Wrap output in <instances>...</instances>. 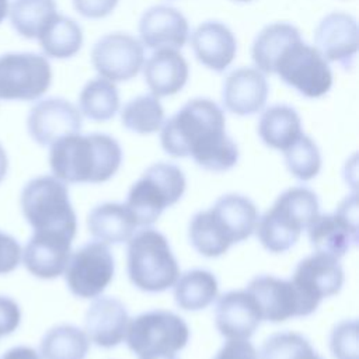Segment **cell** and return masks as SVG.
<instances>
[{
  "label": "cell",
  "mask_w": 359,
  "mask_h": 359,
  "mask_svg": "<svg viewBox=\"0 0 359 359\" xmlns=\"http://www.w3.org/2000/svg\"><path fill=\"white\" fill-rule=\"evenodd\" d=\"M160 142L172 157H192L203 170L223 172L238 161V147L226 133V118L209 98L189 100L164 122Z\"/></svg>",
  "instance_id": "1"
},
{
  "label": "cell",
  "mask_w": 359,
  "mask_h": 359,
  "mask_svg": "<svg viewBox=\"0 0 359 359\" xmlns=\"http://www.w3.org/2000/svg\"><path fill=\"white\" fill-rule=\"evenodd\" d=\"M122 163L116 139L105 133L69 135L49 150V165L56 178L67 184H101L111 180Z\"/></svg>",
  "instance_id": "2"
},
{
  "label": "cell",
  "mask_w": 359,
  "mask_h": 359,
  "mask_svg": "<svg viewBox=\"0 0 359 359\" xmlns=\"http://www.w3.org/2000/svg\"><path fill=\"white\" fill-rule=\"evenodd\" d=\"M254 202L240 194L220 196L208 210L195 213L188 226L192 247L206 258H216L240 241L247 240L258 222Z\"/></svg>",
  "instance_id": "3"
},
{
  "label": "cell",
  "mask_w": 359,
  "mask_h": 359,
  "mask_svg": "<svg viewBox=\"0 0 359 359\" xmlns=\"http://www.w3.org/2000/svg\"><path fill=\"white\" fill-rule=\"evenodd\" d=\"M318 198L310 188L292 187L283 191L272 208L258 217L254 233L266 251L285 252L318 216Z\"/></svg>",
  "instance_id": "4"
},
{
  "label": "cell",
  "mask_w": 359,
  "mask_h": 359,
  "mask_svg": "<svg viewBox=\"0 0 359 359\" xmlns=\"http://www.w3.org/2000/svg\"><path fill=\"white\" fill-rule=\"evenodd\" d=\"M126 269L130 283L142 292L160 293L174 286L180 266L167 237L146 227L128 240Z\"/></svg>",
  "instance_id": "5"
},
{
  "label": "cell",
  "mask_w": 359,
  "mask_h": 359,
  "mask_svg": "<svg viewBox=\"0 0 359 359\" xmlns=\"http://www.w3.org/2000/svg\"><path fill=\"white\" fill-rule=\"evenodd\" d=\"M20 203L34 231H56L74 238L77 217L66 182L55 175L35 177L22 188Z\"/></svg>",
  "instance_id": "6"
},
{
  "label": "cell",
  "mask_w": 359,
  "mask_h": 359,
  "mask_svg": "<svg viewBox=\"0 0 359 359\" xmlns=\"http://www.w3.org/2000/svg\"><path fill=\"white\" fill-rule=\"evenodd\" d=\"M187 180L182 170L171 163H156L146 168L130 187L126 206L137 226L153 224L164 209L175 205L184 195Z\"/></svg>",
  "instance_id": "7"
},
{
  "label": "cell",
  "mask_w": 359,
  "mask_h": 359,
  "mask_svg": "<svg viewBox=\"0 0 359 359\" xmlns=\"http://www.w3.org/2000/svg\"><path fill=\"white\" fill-rule=\"evenodd\" d=\"M128 348L139 358L144 355H177L189 341V328L178 314L168 310L144 311L129 320Z\"/></svg>",
  "instance_id": "8"
},
{
  "label": "cell",
  "mask_w": 359,
  "mask_h": 359,
  "mask_svg": "<svg viewBox=\"0 0 359 359\" xmlns=\"http://www.w3.org/2000/svg\"><path fill=\"white\" fill-rule=\"evenodd\" d=\"M283 83L307 98L327 94L332 84V74L321 53L304 43L302 38L290 42L278 56L273 72Z\"/></svg>",
  "instance_id": "9"
},
{
  "label": "cell",
  "mask_w": 359,
  "mask_h": 359,
  "mask_svg": "<svg viewBox=\"0 0 359 359\" xmlns=\"http://www.w3.org/2000/svg\"><path fill=\"white\" fill-rule=\"evenodd\" d=\"M52 83L48 59L32 52H11L0 56V98L6 101H35Z\"/></svg>",
  "instance_id": "10"
},
{
  "label": "cell",
  "mask_w": 359,
  "mask_h": 359,
  "mask_svg": "<svg viewBox=\"0 0 359 359\" xmlns=\"http://www.w3.org/2000/svg\"><path fill=\"white\" fill-rule=\"evenodd\" d=\"M115 273L114 257L101 241H88L73 254L65 269L70 293L80 299H95L111 283Z\"/></svg>",
  "instance_id": "11"
},
{
  "label": "cell",
  "mask_w": 359,
  "mask_h": 359,
  "mask_svg": "<svg viewBox=\"0 0 359 359\" xmlns=\"http://www.w3.org/2000/svg\"><path fill=\"white\" fill-rule=\"evenodd\" d=\"M290 282L306 317L317 310L323 299L339 293L344 285V269L338 258L314 252L296 265Z\"/></svg>",
  "instance_id": "12"
},
{
  "label": "cell",
  "mask_w": 359,
  "mask_h": 359,
  "mask_svg": "<svg viewBox=\"0 0 359 359\" xmlns=\"http://www.w3.org/2000/svg\"><path fill=\"white\" fill-rule=\"evenodd\" d=\"M314 252L344 257L358 243V198H345L334 213L320 215L307 227Z\"/></svg>",
  "instance_id": "13"
},
{
  "label": "cell",
  "mask_w": 359,
  "mask_h": 359,
  "mask_svg": "<svg viewBox=\"0 0 359 359\" xmlns=\"http://www.w3.org/2000/svg\"><path fill=\"white\" fill-rule=\"evenodd\" d=\"M144 53L142 43L129 34L114 32L97 41L91 50L94 69L109 81L133 79L142 65Z\"/></svg>",
  "instance_id": "14"
},
{
  "label": "cell",
  "mask_w": 359,
  "mask_h": 359,
  "mask_svg": "<svg viewBox=\"0 0 359 359\" xmlns=\"http://www.w3.org/2000/svg\"><path fill=\"white\" fill-rule=\"evenodd\" d=\"M81 126L80 111L67 100L57 97L36 102L27 118L28 133L41 146H50L65 136L80 133Z\"/></svg>",
  "instance_id": "15"
},
{
  "label": "cell",
  "mask_w": 359,
  "mask_h": 359,
  "mask_svg": "<svg viewBox=\"0 0 359 359\" xmlns=\"http://www.w3.org/2000/svg\"><path fill=\"white\" fill-rule=\"evenodd\" d=\"M73 238L56 231H34L25 244L21 259L25 269L39 279L60 276L72 254Z\"/></svg>",
  "instance_id": "16"
},
{
  "label": "cell",
  "mask_w": 359,
  "mask_h": 359,
  "mask_svg": "<svg viewBox=\"0 0 359 359\" xmlns=\"http://www.w3.org/2000/svg\"><path fill=\"white\" fill-rule=\"evenodd\" d=\"M314 42L317 50L328 62H337L351 69L358 52V24L346 13L334 11L325 15L316 28Z\"/></svg>",
  "instance_id": "17"
},
{
  "label": "cell",
  "mask_w": 359,
  "mask_h": 359,
  "mask_svg": "<svg viewBox=\"0 0 359 359\" xmlns=\"http://www.w3.org/2000/svg\"><path fill=\"white\" fill-rule=\"evenodd\" d=\"M245 290L254 297L264 321L282 323L293 317H304L290 279L258 275L250 280Z\"/></svg>",
  "instance_id": "18"
},
{
  "label": "cell",
  "mask_w": 359,
  "mask_h": 359,
  "mask_svg": "<svg viewBox=\"0 0 359 359\" xmlns=\"http://www.w3.org/2000/svg\"><path fill=\"white\" fill-rule=\"evenodd\" d=\"M129 314L125 304L111 296L95 297L84 317V332L97 346L111 349L126 337Z\"/></svg>",
  "instance_id": "19"
},
{
  "label": "cell",
  "mask_w": 359,
  "mask_h": 359,
  "mask_svg": "<svg viewBox=\"0 0 359 359\" xmlns=\"http://www.w3.org/2000/svg\"><path fill=\"white\" fill-rule=\"evenodd\" d=\"M262 321L254 297L244 290L223 293L215 309V325L227 339H250Z\"/></svg>",
  "instance_id": "20"
},
{
  "label": "cell",
  "mask_w": 359,
  "mask_h": 359,
  "mask_svg": "<svg viewBox=\"0 0 359 359\" xmlns=\"http://www.w3.org/2000/svg\"><path fill=\"white\" fill-rule=\"evenodd\" d=\"M188 21L171 6H153L139 21V34L149 49H180L188 39Z\"/></svg>",
  "instance_id": "21"
},
{
  "label": "cell",
  "mask_w": 359,
  "mask_h": 359,
  "mask_svg": "<svg viewBox=\"0 0 359 359\" xmlns=\"http://www.w3.org/2000/svg\"><path fill=\"white\" fill-rule=\"evenodd\" d=\"M268 83L258 69L233 70L223 83V105L231 114L245 116L259 112L268 98Z\"/></svg>",
  "instance_id": "22"
},
{
  "label": "cell",
  "mask_w": 359,
  "mask_h": 359,
  "mask_svg": "<svg viewBox=\"0 0 359 359\" xmlns=\"http://www.w3.org/2000/svg\"><path fill=\"white\" fill-rule=\"evenodd\" d=\"M191 45L199 63L213 72H223L234 59L237 42L230 28L219 21H205L196 27Z\"/></svg>",
  "instance_id": "23"
},
{
  "label": "cell",
  "mask_w": 359,
  "mask_h": 359,
  "mask_svg": "<svg viewBox=\"0 0 359 359\" xmlns=\"http://www.w3.org/2000/svg\"><path fill=\"white\" fill-rule=\"evenodd\" d=\"M144 81L154 97L172 95L182 90L188 80V63L174 49H158L143 67Z\"/></svg>",
  "instance_id": "24"
},
{
  "label": "cell",
  "mask_w": 359,
  "mask_h": 359,
  "mask_svg": "<svg viewBox=\"0 0 359 359\" xmlns=\"http://www.w3.org/2000/svg\"><path fill=\"white\" fill-rule=\"evenodd\" d=\"M91 236L104 244H122L135 234L137 223L125 203L105 202L97 205L87 215Z\"/></svg>",
  "instance_id": "25"
},
{
  "label": "cell",
  "mask_w": 359,
  "mask_h": 359,
  "mask_svg": "<svg viewBox=\"0 0 359 359\" xmlns=\"http://www.w3.org/2000/svg\"><path fill=\"white\" fill-rule=\"evenodd\" d=\"M258 135L268 147L283 151L302 135V121L297 111L286 104L266 108L258 122Z\"/></svg>",
  "instance_id": "26"
},
{
  "label": "cell",
  "mask_w": 359,
  "mask_h": 359,
  "mask_svg": "<svg viewBox=\"0 0 359 359\" xmlns=\"http://www.w3.org/2000/svg\"><path fill=\"white\" fill-rule=\"evenodd\" d=\"M217 279L206 269L187 271L174 283L175 304L187 311L206 309L217 297Z\"/></svg>",
  "instance_id": "27"
},
{
  "label": "cell",
  "mask_w": 359,
  "mask_h": 359,
  "mask_svg": "<svg viewBox=\"0 0 359 359\" xmlns=\"http://www.w3.org/2000/svg\"><path fill=\"white\" fill-rule=\"evenodd\" d=\"M43 53L55 59L74 56L83 43V31L70 17L56 14L38 36Z\"/></svg>",
  "instance_id": "28"
},
{
  "label": "cell",
  "mask_w": 359,
  "mask_h": 359,
  "mask_svg": "<svg viewBox=\"0 0 359 359\" xmlns=\"http://www.w3.org/2000/svg\"><path fill=\"white\" fill-rule=\"evenodd\" d=\"M88 349L86 332L72 324L52 327L39 342L41 359H86Z\"/></svg>",
  "instance_id": "29"
},
{
  "label": "cell",
  "mask_w": 359,
  "mask_h": 359,
  "mask_svg": "<svg viewBox=\"0 0 359 359\" xmlns=\"http://www.w3.org/2000/svg\"><path fill=\"white\" fill-rule=\"evenodd\" d=\"M300 38V31L287 22L266 25L254 39L251 56L254 63L264 73H272L273 65L280 52L294 39Z\"/></svg>",
  "instance_id": "30"
},
{
  "label": "cell",
  "mask_w": 359,
  "mask_h": 359,
  "mask_svg": "<svg viewBox=\"0 0 359 359\" xmlns=\"http://www.w3.org/2000/svg\"><path fill=\"white\" fill-rule=\"evenodd\" d=\"M8 13L13 28L28 39L38 38L57 14L55 0H13Z\"/></svg>",
  "instance_id": "31"
},
{
  "label": "cell",
  "mask_w": 359,
  "mask_h": 359,
  "mask_svg": "<svg viewBox=\"0 0 359 359\" xmlns=\"http://www.w3.org/2000/svg\"><path fill=\"white\" fill-rule=\"evenodd\" d=\"M81 112L93 121H108L119 108V95L115 84L107 79H93L81 90L79 97Z\"/></svg>",
  "instance_id": "32"
},
{
  "label": "cell",
  "mask_w": 359,
  "mask_h": 359,
  "mask_svg": "<svg viewBox=\"0 0 359 359\" xmlns=\"http://www.w3.org/2000/svg\"><path fill=\"white\" fill-rule=\"evenodd\" d=\"M164 121V109L154 95H137L126 102L121 111L122 125L135 133L149 135L157 132Z\"/></svg>",
  "instance_id": "33"
},
{
  "label": "cell",
  "mask_w": 359,
  "mask_h": 359,
  "mask_svg": "<svg viewBox=\"0 0 359 359\" xmlns=\"http://www.w3.org/2000/svg\"><path fill=\"white\" fill-rule=\"evenodd\" d=\"M285 164L287 171L300 181L313 180L321 170V154L316 142L302 133L285 150Z\"/></svg>",
  "instance_id": "34"
},
{
  "label": "cell",
  "mask_w": 359,
  "mask_h": 359,
  "mask_svg": "<svg viewBox=\"0 0 359 359\" xmlns=\"http://www.w3.org/2000/svg\"><path fill=\"white\" fill-rule=\"evenodd\" d=\"M258 359H323L309 339L293 331L269 335L258 353Z\"/></svg>",
  "instance_id": "35"
},
{
  "label": "cell",
  "mask_w": 359,
  "mask_h": 359,
  "mask_svg": "<svg viewBox=\"0 0 359 359\" xmlns=\"http://www.w3.org/2000/svg\"><path fill=\"white\" fill-rule=\"evenodd\" d=\"M330 349L335 359H358V321L344 320L338 323L330 335Z\"/></svg>",
  "instance_id": "36"
},
{
  "label": "cell",
  "mask_w": 359,
  "mask_h": 359,
  "mask_svg": "<svg viewBox=\"0 0 359 359\" xmlns=\"http://www.w3.org/2000/svg\"><path fill=\"white\" fill-rule=\"evenodd\" d=\"M21 245L15 237L0 230V275L17 269L21 262Z\"/></svg>",
  "instance_id": "37"
},
{
  "label": "cell",
  "mask_w": 359,
  "mask_h": 359,
  "mask_svg": "<svg viewBox=\"0 0 359 359\" xmlns=\"http://www.w3.org/2000/svg\"><path fill=\"white\" fill-rule=\"evenodd\" d=\"M21 323V309L18 303L8 297L0 294V338L13 334Z\"/></svg>",
  "instance_id": "38"
},
{
  "label": "cell",
  "mask_w": 359,
  "mask_h": 359,
  "mask_svg": "<svg viewBox=\"0 0 359 359\" xmlns=\"http://www.w3.org/2000/svg\"><path fill=\"white\" fill-rule=\"evenodd\" d=\"M213 359H258V352L248 339H227Z\"/></svg>",
  "instance_id": "39"
},
{
  "label": "cell",
  "mask_w": 359,
  "mask_h": 359,
  "mask_svg": "<svg viewBox=\"0 0 359 359\" xmlns=\"http://www.w3.org/2000/svg\"><path fill=\"white\" fill-rule=\"evenodd\" d=\"M118 0H73V7L86 18H102L114 11Z\"/></svg>",
  "instance_id": "40"
},
{
  "label": "cell",
  "mask_w": 359,
  "mask_h": 359,
  "mask_svg": "<svg viewBox=\"0 0 359 359\" xmlns=\"http://www.w3.org/2000/svg\"><path fill=\"white\" fill-rule=\"evenodd\" d=\"M0 359H41V356L34 348L20 345L4 352Z\"/></svg>",
  "instance_id": "41"
},
{
  "label": "cell",
  "mask_w": 359,
  "mask_h": 359,
  "mask_svg": "<svg viewBox=\"0 0 359 359\" xmlns=\"http://www.w3.org/2000/svg\"><path fill=\"white\" fill-rule=\"evenodd\" d=\"M7 170H8V157L3 146L0 144V182L4 180Z\"/></svg>",
  "instance_id": "42"
},
{
  "label": "cell",
  "mask_w": 359,
  "mask_h": 359,
  "mask_svg": "<svg viewBox=\"0 0 359 359\" xmlns=\"http://www.w3.org/2000/svg\"><path fill=\"white\" fill-rule=\"evenodd\" d=\"M137 359H178V358L175 355H170V353H156V355L139 356Z\"/></svg>",
  "instance_id": "43"
},
{
  "label": "cell",
  "mask_w": 359,
  "mask_h": 359,
  "mask_svg": "<svg viewBox=\"0 0 359 359\" xmlns=\"http://www.w3.org/2000/svg\"><path fill=\"white\" fill-rule=\"evenodd\" d=\"M7 14H8V0H0V22H3Z\"/></svg>",
  "instance_id": "44"
},
{
  "label": "cell",
  "mask_w": 359,
  "mask_h": 359,
  "mask_svg": "<svg viewBox=\"0 0 359 359\" xmlns=\"http://www.w3.org/2000/svg\"><path fill=\"white\" fill-rule=\"evenodd\" d=\"M236 1H250V0H236Z\"/></svg>",
  "instance_id": "45"
}]
</instances>
